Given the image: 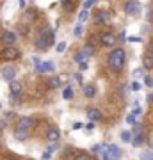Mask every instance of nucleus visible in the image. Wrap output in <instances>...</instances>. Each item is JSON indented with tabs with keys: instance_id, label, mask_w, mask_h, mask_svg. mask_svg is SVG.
Here are the masks:
<instances>
[{
	"instance_id": "obj_19",
	"label": "nucleus",
	"mask_w": 153,
	"mask_h": 160,
	"mask_svg": "<svg viewBox=\"0 0 153 160\" xmlns=\"http://www.w3.org/2000/svg\"><path fill=\"white\" fill-rule=\"evenodd\" d=\"M34 46L38 48V50H48L52 45L45 39V38H43V36H38V38H36V41H34Z\"/></svg>"
},
{
	"instance_id": "obj_1",
	"label": "nucleus",
	"mask_w": 153,
	"mask_h": 160,
	"mask_svg": "<svg viewBox=\"0 0 153 160\" xmlns=\"http://www.w3.org/2000/svg\"><path fill=\"white\" fill-rule=\"evenodd\" d=\"M125 64H126V52L123 48H112L110 53L107 55V68L110 73L114 75H119L123 69H125Z\"/></svg>"
},
{
	"instance_id": "obj_33",
	"label": "nucleus",
	"mask_w": 153,
	"mask_h": 160,
	"mask_svg": "<svg viewBox=\"0 0 153 160\" xmlns=\"http://www.w3.org/2000/svg\"><path fill=\"white\" fill-rule=\"evenodd\" d=\"M134 77H135V78H139V77H144V68L134 69Z\"/></svg>"
},
{
	"instance_id": "obj_29",
	"label": "nucleus",
	"mask_w": 153,
	"mask_h": 160,
	"mask_svg": "<svg viewBox=\"0 0 153 160\" xmlns=\"http://www.w3.org/2000/svg\"><path fill=\"white\" fill-rule=\"evenodd\" d=\"M82 27H84L82 23H77V25H75V29H73L75 38H80V36H82Z\"/></svg>"
},
{
	"instance_id": "obj_49",
	"label": "nucleus",
	"mask_w": 153,
	"mask_h": 160,
	"mask_svg": "<svg viewBox=\"0 0 153 160\" xmlns=\"http://www.w3.org/2000/svg\"><path fill=\"white\" fill-rule=\"evenodd\" d=\"M14 116H16V114H14V112H7V114H6V118H4V119H13Z\"/></svg>"
},
{
	"instance_id": "obj_36",
	"label": "nucleus",
	"mask_w": 153,
	"mask_h": 160,
	"mask_svg": "<svg viewBox=\"0 0 153 160\" xmlns=\"http://www.w3.org/2000/svg\"><path fill=\"white\" fill-rule=\"evenodd\" d=\"M126 123H128V125H135V116L134 114H126Z\"/></svg>"
},
{
	"instance_id": "obj_51",
	"label": "nucleus",
	"mask_w": 153,
	"mask_h": 160,
	"mask_svg": "<svg viewBox=\"0 0 153 160\" xmlns=\"http://www.w3.org/2000/svg\"><path fill=\"white\" fill-rule=\"evenodd\" d=\"M18 6L22 7V9H25V0H18Z\"/></svg>"
},
{
	"instance_id": "obj_48",
	"label": "nucleus",
	"mask_w": 153,
	"mask_h": 160,
	"mask_svg": "<svg viewBox=\"0 0 153 160\" xmlns=\"http://www.w3.org/2000/svg\"><path fill=\"white\" fill-rule=\"evenodd\" d=\"M125 38H126V36H125V32H119V36H118V41H126Z\"/></svg>"
},
{
	"instance_id": "obj_3",
	"label": "nucleus",
	"mask_w": 153,
	"mask_h": 160,
	"mask_svg": "<svg viewBox=\"0 0 153 160\" xmlns=\"http://www.w3.org/2000/svg\"><path fill=\"white\" fill-rule=\"evenodd\" d=\"M123 11L126 16H139L142 11V4L139 0H126L123 4Z\"/></svg>"
},
{
	"instance_id": "obj_30",
	"label": "nucleus",
	"mask_w": 153,
	"mask_h": 160,
	"mask_svg": "<svg viewBox=\"0 0 153 160\" xmlns=\"http://www.w3.org/2000/svg\"><path fill=\"white\" fill-rule=\"evenodd\" d=\"M94 4H96V0H84V9H85V11H89Z\"/></svg>"
},
{
	"instance_id": "obj_15",
	"label": "nucleus",
	"mask_w": 153,
	"mask_h": 160,
	"mask_svg": "<svg viewBox=\"0 0 153 160\" xmlns=\"http://www.w3.org/2000/svg\"><path fill=\"white\" fill-rule=\"evenodd\" d=\"M82 92H84V96L85 98H94L96 96V86L94 84H85L84 87H82Z\"/></svg>"
},
{
	"instance_id": "obj_45",
	"label": "nucleus",
	"mask_w": 153,
	"mask_h": 160,
	"mask_svg": "<svg viewBox=\"0 0 153 160\" xmlns=\"http://www.w3.org/2000/svg\"><path fill=\"white\" fill-rule=\"evenodd\" d=\"M142 158H144V160H150V158H153V157H151V151H146V153H142Z\"/></svg>"
},
{
	"instance_id": "obj_35",
	"label": "nucleus",
	"mask_w": 153,
	"mask_h": 160,
	"mask_svg": "<svg viewBox=\"0 0 153 160\" xmlns=\"http://www.w3.org/2000/svg\"><path fill=\"white\" fill-rule=\"evenodd\" d=\"M144 84H146L148 87H153V78L150 75H144Z\"/></svg>"
},
{
	"instance_id": "obj_41",
	"label": "nucleus",
	"mask_w": 153,
	"mask_h": 160,
	"mask_svg": "<svg viewBox=\"0 0 153 160\" xmlns=\"http://www.w3.org/2000/svg\"><path fill=\"white\" fill-rule=\"evenodd\" d=\"M87 68H89V66H87V62H85V61H82V62H79V69H80V71H85Z\"/></svg>"
},
{
	"instance_id": "obj_4",
	"label": "nucleus",
	"mask_w": 153,
	"mask_h": 160,
	"mask_svg": "<svg viewBox=\"0 0 153 160\" xmlns=\"http://www.w3.org/2000/svg\"><path fill=\"white\" fill-rule=\"evenodd\" d=\"M114 12L110 9H96L94 14H93V22L96 23V25H103V23H109L112 20Z\"/></svg>"
},
{
	"instance_id": "obj_40",
	"label": "nucleus",
	"mask_w": 153,
	"mask_h": 160,
	"mask_svg": "<svg viewBox=\"0 0 153 160\" xmlns=\"http://www.w3.org/2000/svg\"><path fill=\"white\" fill-rule=\"evenodd\" d=\"M41 158H43V160H50V158H52V151H50V149H46L45 153H43V157H41Z\"/></svg>"
},
{
	"instance_id": "obj_44",
	"label": "nucleus",
	"mask_w": 153,
	"mask_h": 160,
	"mask_svg": "<svg viewBox=\"0 0 153 160\" xmlns=\"http://www.w3.org/2000/svg\"><path fill=\"white\" fill-rule=\"evenodd\" d=\"M84 126V123H80V121H77V123H73V130H80Z\"/></svg>"
},
{
	"instance_id": "obj_10",
	"label": "nucleus",
	"mask_w": 153,
	"mask_h": 160,
	"mask_svg": "<svg viewBox=\"0 0 153 160\" xmlns=\"http://www.w3.org/2000/svg\"><path fill=\"white\" fill-rule=\"evenodd\" d=\"M28 137H30V128H20V126L14 128V139L16 141H27Z\"/></svg>"
},
{
	"instance_id": "obj_52",
	"label": "nucleus",
	"mask_w": 153,
	"mask_h": 160,
	"mask_svg": "<svg viewBox=\"0 0 153 160\" xmlns=\"http://www.w3.org/2000/svg\"><path fill=\"white\" fill-rule=\"evenodd\" d=\"M27 160H34V158H27Z\"/></svg>"
},
{
	"instance_id": "obj_34",
	"label": "nucleus",
	"mask_w": 153,
	"mask_h": 160,
	"mask_svg": "<svg viewBox=\"0 0 153 160\" xmlns=\"http://www.w3.org/2000/svg\"><path fill=\"white\" fill-rule=\"evenodd\" d=\"M126 41H130V43H141V38H139V36H128V38H126Z\"/></svg>"
},
{
	"instance_id": "obj_31",
	"label": "nucleus",
	"mask_w": 153,
	"mask_h": 160,
	"mask_svg": "<svg viewBox=\"0 0 153 160\" xmlns=\"http://www.w3.org/2000/svg\"><path fill=\"white\" fill-rule=\"evenodd\" d=\"M16 30H18L22 36H27V34H28V27H25V25H18Z\"/></svg>"
},
{
	"instance_id": "obj_46",
	"label": "nucleus",
	"mask_w": 153,
	"mask_h": 160,
	"mask_svg": "<svg viewBox=\"0 0 153 160\" xmlns=\"http://www.w3.org/2000/svg\"><path fill=\"white\" fill-rule=\"evenodd\" d=\"M73 78L77 80V82H80V84H82V75H80V73H75V75H73Z\"/></svg>"
},
{
	"instance_id": "obj_5",
	"label": "nucleus",
	"mask_w": 153,
	"mask_h": 160,
	"mask_svg": "<svg viewBox=\"0 0 153 160\" xmlns=\"http://www.w3.org/2000/svg\"><path fill=\"white\" fill-rule=\"evenodd\" d=\"M0 57L4 59V61H16V59L22 57V53H20V50L14 48V46H6L4 50L0 52Z\"/></svg>"
},
{
	"instance_id": "obj_38",
	"label": "nucleus",
	"mask_w": 153,
	"mask_h": 160,
	"mask_svg": "<svg viewBox=\"0 0 153 160\" xmlns=\"http://www.w3.org/2000/svg\"><path fill=\"white\" fill-rule=\"evenodd\" d=\"M132 114H134V116H141L142 114V109L139 107V105H135V107H134V110H132Z\"/></svg>"
},
{
	"instance_id": "obj_27",
	"label": "nucleus",
	"mask_w": 153,
	"mask_h": 160,
	"mask_svg": "<svg viewBox=\"0 0 153 160\" xmlns=\"http://www.w3.org/2000/svg\"><path fill=\"white\" fill-rule=\"evenodd\" d=\"M63 98L64 100H73V89H71V87H66V89H64V92H63Z\"/></svg>"
},
{
	"instance_id": "obj_16",
	"label": "nucleus",
	"mask_w": 153,
	"mask_h": 160,
	"mask_svg": "<svg viewBox=\"0 0 153 160\" xmlns=\"http://www.w3.org/2000/svg\"><path fill=\"white\" fill-rule=\"evenodd\" d=\"M0 73H2V77L6 80H13L16 77V68H14V66H6V68H2Z\"/></svg>"
},
{
	"instance_id": "obj_26",
	"label": "nucleus",
	"mask_w": 153,
	"mask_h": 160,
	"mask_svg": "<svg viewBox=\"0 0 153 160\" xmlns=\"http://www.w3.org/2000/svg\"><path fill=\"white\" fill-rule=\"evenodd\" d=\"M103 149H105V144H93V146H91V153L102 155Z\"/></svg>"
},
{
	"instance_id": "obj_42",
	"label": "nucleus",
	"mask_w": 153,
	"mask_h": 160,
	"mask_svg": "<svg viewBox=\"0 0 153 160\" xmlns=\"http://www.w3.org/2000/svg\"><path fill=\"white\" fill-rule=\"evenodd\" d=\"M132 91H139V89H141V84H139V82H132Z\"/></svg>"
},
{
	"instance_id": "obj_2",
	"label": "nucleus",
	"mask_w": 153,
	"mask_h": 160,
	"mask_svg": "<svg viewBox=\"0 0 153 160\" xmlns=\"http://www.w3.org/2000/svg\"><path fill=\"white\" fill-rule=\"evenodd\" d=\"M123 151L116 146V144H105V149L102 151V158L103 160H121Z\"/></svg>"
},
{
	"instance_id": "obj_18",
	"label": "nucleus",
	"mask_w": 153,
	"mask_h": 160,
	"mask_svg": "<svg viewBox=\"0 0 153 160\" xmlns=\"http://www.w3.org/2000/svg\"><path fill=\"white\" fill-rule=\"evenodd\" d=\"M73 158L75 160H94L93 158V153L84 151V149H77V151L73 153Z\"/></svg>"
},
{
	"instance_id": "obj_50",
	"label": "nucleus",
	"mask_w": 153,
	"mask_h": 160,
	"mask_svg": "<svg viewBox=\"0 0 153 160\" xmlns=\"http://www.w3.org/2000/svg\"><path fill=\"white\" fill-rule=\"evenodd\" d=\"M148 103H150V105H153V92H150V94H148Z\"/></svg>"
},
{
	"instance_id": "obj_8",
	"label": "nucleus",
	"mask_w": 153,
	"mask_h": 160,
	"mask_svg": "<svg viewBox=\"0 0 153 160\" xmlns=\"http://www.w3.org/2000/svg\"><path fill=\"white\" fill-rule=\"evenodd\" d=\"M38 16H39V12H38L36 7H28V9L23 11V20L27 23H34L36 20H38Z\"/></svg>"
},
{
	"instance_id": "obj_13",
	"label": "nucleus",
	"mask_w": 153,
	"mask_h": 160,
	"mask_svg": "<svg viewBox=\"0 0 153 160\" xmlns=\"http://www.w3.org/2000/svg\"><path fill=\"white\" fill-rule=\"evenodd\" d=\"M9 91H11L13 96H20L23 91V86H22V82H18V80H9Z\"/></svg>"
},
{
	"instance_id": "obj_12",
	"label": "nucleus",
	"mask_w": 153,
	"mask_h": 160,
	"mask_svg": "<svg viewBox=\"0 0 153 160\" xmlns=\"http://www.w3.org/2000/svg\"><path fill=\"white\" fill-rule=\"evenodd\" d=\"M46 139H48L50 142H57V141L61 139V130H59L57 126H50V128L46 130Z\"/></svg>"
},
{
	"instance_id": "obj_11",
	"label": "nucleus",
	"mask_w": 153,
	"mask_h": 160,
	"mask_svg": "<svg viewBox=\"0 0 153 160\" xmlns=\"http://www.w3.org/2000/svg\"><path fill=\"white\" fill-rule=\"evenodd\" d=\"M54 69H55V62H52V61H45V62H39L36 66L38 73H48V71H54Z\"/></svg>"
},
{
	"instance_id": "obj_39",
	"label": "nucleus",
	"mask_w": 153,
	"mask_h": 160,
	"mask_svg": "<svg viewBox=\"0 0 153 160\" xmlns=\"http://www.w3.org/2000/svg\"><path fill=\"white\" fill-rule=\"evenodd\" d=\"M139 132H142V126H141V123H135L134 125V133H139ZM132 133V135H134Z\"/></svg>"
},
{
	"instance_id": "obj_20",
	"label": "nucleus",
	"mask_w": 153,
	"mask_h": 160,
	"mask_svg": "<svg viewBox=\"0 0 153 160\" xmlns=\"http://www.w3.org/2000/svg\"><path fill=\"white\" fill-rule=\"evenodd\" d=\"M146 133H142V132H139V133H135L134 137H132V146H135V148H139L141 144L146 142Z\"/></svg>"
},
{
	"instance_id": "obj_9",
	"label": "nucleus",
	"mask_w": 153,
	"mask_h": 160,
	"mask_svg": "<svg viewBox=\"0 0 153 160\" xmlns=\"http://www.w3.org/2000/svg\"><path fill=\"white\" fill-rule=\"evenodd\" d=\"M2 43L4 45H7V46H13L14 43H16V32H13V30H6V32H2Z\"/></svg>"
},
{
	"instance_id": "obj_22",
	"label": "nucleus",
	"mask_w": 153,
	"mask_h": 160,
	"mask_svg": "<svg viewBox=\"0 0 153 160\" xmlns=\"http://www.w3.org/2000/svg\"><path fill=\"white\" fill-rule=\"evenodd\" d=\"M61 77H50V78L46 80V86L48 89H57V87H61Z\"/></svg>"
},
{
	"instance_id": "obj_14",
	"label": "nucleus",
	"mask_w": 153,
	"mask_h": 160,
	"mask_svg": "<svg viewBox=\"0 0 153 160\" xmlns=\"http://www.w3.org/2000/svg\"><path fill=\"white\" fill-rule=\"evenodd\" d=\"M87 118H89V121H102L103 114H102V110L96 109V107H91V109H87Z\"/></svg>"
},
{
	"instance_id": "obj_23",
	"label": "nucleus",
	"mask_w": 153,
	"mask_h": 160,
	"mask_svg": "<svg viewBox=\"0 0 153 160\" xmlns=\"http://www.w3.org/2000/svg\"><path fill=\"white\" fill-rule=\"evenodd\" d=\"M94 52H96V46L93 45V43H85L84 48H82L84 57H91V55H94Z\"/></svg>"
},
{
	"instance_id": "obj_7",
	"label": "nucleus",
	"mask_w": 153,
	"mask_h": 160,
	"mask_svg": "<svg viewBox=\"0 0 153 160\" xmlns=\"http://www.w3.org/2000/svg\"><path fill=\"white\" fill-rule=\"evenodd\" d=\"M38 36H43V38L50 43V45H54V43H55V30L52 29L50 25H43V27L39 29V34H38Z\"/></svg>"
},
{
	"instance_id": "obj_54",
	"label": "nucleus",
	"mask_w": 153,
	"mask_h": 160,
	"mask_svg": "<svg viewBox=\"0 0 153 160\" xmlns=\"http://www.w3.org/2000/svg\"><path fill=\"white\" fill-rule=\"evenodd\" d=\"M150 160H153V158H150Z\"/></svg>"
},
{
	"instance_id": "obj_53",
	"label": "nucleus",
	"mask_w": 153,
	"mask_h": 160,
	"mask_svg": "<svg viewBox=\"0 0 153 160\" xmlns=\"http://www.w3.org/2000/svg\"><path fill=\"white\" fill-rule=\"evenodd\" d=\"M0 109H2V103H0Z\"/></svg>"
},
{
	"instance_id": "obj_32",
	"label": "nucleus",
	"mask_w": 153,
	"mask_h": 160,
	"mask_svg": "<svg viewBox=\"0 0 153 160\" xmlns=\"http://www.w3.org/2000/svg\"><path fill=\"white\" fill-rule=\"evenodd\" d=\"M55 50H57V53H63V52L66 50V43H64V41H61V43H57Z\"/></svg>"
},
{
	"instance_id": "obj_43",
	"label": "nucleus",
	"mask_w": 153,
	"mask_h": 160,
	"mask_svg": "<svg viewBox=\"0 0 153 160\" xmlns=\"http://www.w3.org/2000/svg\"><path fill=\"white\" fill-rule=\"evenodd\" d=\"M7 128V119H0V132Z\"/></svg>"
},
{
	"instance_id": "obj_47",
	"label": "nucleus",
	"mask_w": 153,
	"mask_h": 160,
	"mask_svg": "<svg viewBox=\"0 0 153 160\" xmlns=\"http://www.w3.org/2000/svg\"><path fill=\"white\" fill-rule=\"evenodd\" d=\"M85 128H87V130H93V128H94V121H89V123L85 125Z\"/></svg>"
},
{
	"instance_id": "obj_21",
	"label": "nucleus",
	"mask_w": 153,
	"mask_h": 160,
	"mask_svg": "<svg viewBox=\"0 0 153 160\" xmlns=\"http://www.w3.org/2000/svg\"><path fill=\"white\" fill-rule=\"evenodd\" d=\"M142 68L153 69V55L151 53H144V55H142Z\"/></svg>"
},
{
	"instance_id": "obj_6",
	"label": "nucleus",
	"mask_w": 153,
	"mask_h": 160,
	"mask_svg": "<svg viewBox=\"0 0 153 160\" xmlns=\"http://www.w3.org/2000/svg\"><path fill=\"white\" fill-rule=\"evenodd\" d=\"M116 41H118V38L112 32H102V34L98 36V43L102 46H105V48H112L116 45Z\"/></svg>"
},
{
	"instance_id": "obj_17",
	"label": "nucleus",
	"mask_w": 153,
	"mask_h": 160,
	"mask_svg": "<svg viewBox=\"0 0 153 160\" xmlns=\"http://www.w3.org/2000/svg\"><path fill=\"white\" fill-rule=\"evenodd\" d=\"M20 128H30L32 130V126H34V119L32 118H28V116H23V118H20L18 119V125Z\"/></svg>"
},
{
	"instance_id": "obj_28",
	"label": "nucleus",
	"mask_w": 153,
	"mask_h": 160,
	"mask_svg": "<svg viewBox=\"0 0 153 160\" xmlns=\"http://www.w3.org/2000/svg\"><path fill=\"white\" fill-rule=\"evenodd\" d=\"M87 16H89V12L85 11V9H82V11L79 12V23H84L85 20H87Z\"/></svg>"
},
{
	"instance_id": "obj_37",
	"label": "nucleus",
	"mask_w": 153,
	"mask_h": 160,
	"mask_svg": "<svg viewBox=\"0 0 153 160\" xmlns=\"http://www.w3.org/2000/svg\"><path fill=\"white\" fill-rule=\"evenodd\" d=\"M73 59L77 61V62H82L85 57H84V53H82V52H79V53H75V57H73Z\"/></svg>"
},
{
	"instance_id": "obj_25",
	"label": "nucleus",
	"mask_w": 153,
	"mask_h": 160,
	"mask_svg": "<svg viewBox=\"0 0 153 160\" xmlns=\"http://www.w3.org/2000/svg\"><path fill=\"white\" fill-rule=\"evenodd\" d=\"M119 137H121V141H123V142H132V137H134V135H132V132L123 130V132H121V135H119Z\"/></svg>"
},
{
	"instance_id": "obj_55",
	"label": "nucleus",
	"mask_w": 153,
	"mask_h": 160,
	"mask_svg": "<svg viewBox=\"0 0 153 160\" xmlns=\"http://www.w3.org/2000/svg\"><path fill=\"white\" fill-rule=\"evenodd\" d=\"M0 146H2V144H0Z\"/></svg>"
},
{
	"instance_id": "obj_24",
	"label": "nucleus",
	"mask_w": 153,
	"mask_h": 160,
	"mask_svg": "<svg viewBox=\"0 0 153 160\" xmlns=\"http://www.w3.org/2000/svg\"><path fill=\"white\" fill-rule=\"evenodd\" d=\"M61 4H63V9L68 12H73L75 9V0H61Z\"/></svg>"
}]
</instances>
